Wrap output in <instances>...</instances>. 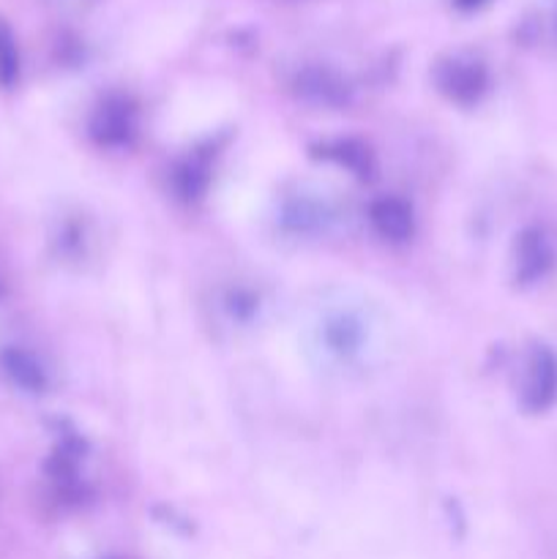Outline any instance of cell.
<instances>
[{
    "label": "cell",
    "mask_w": 557,
    "mask_h": 559,
    "mask_svg": "<svg viewBox=\"0 0 557 559\" xmlns=\"http://www.w3.org/2000/svg\"><path fill=\"white\" fill-rule=\"evenodd\" d=\"M20 80V49L9 22L0 20V85L14 87Z\"/></svg>",
    "instance_id": "9"
},
{
    "label": "cell",
    "mask_w": 557,
    "mask_h": 559,
    "mask_svg": "<svg viewBox=\"0 0 557 559\" xmlns=\"http://www.w3.org/2000/svg\"><path fill=\"white\" fill-rule=\"evenodd\" d=\"M211 183V153H191L175 167L173 186L183 202H197Z\"/></svg>",
    "instance_id": "6"
},
{
    "label": "cell",
    "mask_w": 557,
    "mask_h": 559,
    "mask_svg": "<svg viewBox=\"0 0 557 559\" xmlns=\"http://www.w3.org/2000/svg\"><path fill=\"white\" fill-rule=\"evenodd\" d=\"M369 218L375 233L388 243H407L415 233L413 207L399 197H382V200L371 202Z\"/></svg>",
    "instance_id": "4"
},
{
    "label": "cell",
    "mask_w": 557,
    "mask_h": 559,
    "mask_svg": "<svg viewBox=\"0 0 557 559\" xmlns=\"http://www.w3.org/2000/svg\"><path fill=\"white\" fill-rule=\"evenodd\" d=\"M435 80L437 87H440L451 102L462 104V107H470V104L478 102L486 93V85H489L484 63L475 58H462V55L440 60L435 69Z\"/></svg>",
    "instance_id": "1"
},
{
    "label": "cell",
    "mask_w": 557,
    "mask_h": 559,
    "mask_svg": "<svg viewBox=\"0 0 557 559\" xmlns=\"http://www.w3.org/2000/svg\"><path fill=\"white\" fill-rule=\"evenodd\" d=\"M298 93L306 102L322 104V107H344L349 102L347 82L325 69L304 71L298 76Z\"/></svg>",
    "instance_id": "5"
},
{
    "label": "cell",
    "mask_w": 557,
    "mask_h": 559,
    "mask_svg": "<svg viewBox=\"0 0 557 559\" xmlns=\"http://www.w3.org/2000/svg\"><path fill=\"white\" fill-rule=\"evenodd\" d=\"M137 109L129 98L109 96L98 104L91 120L93 140L102 147H123L134 140Z\"/></svg>",
    "instance_id": "2"
},
{
    "label": "cell",
    "mask_w": 557,
    "mask_h": 559,
    "mask_svg": "<svg viewBox=\"0 0 557 559\" xmlns=\"http://www.w3.org/2000/svg\"><path fill=\"white\" fill-rule=\"evenodd\" d=\"M453 3H457L462 11H475V9H481L486 0H453Z\"/></svg>",
    "instance_id": "11"
},
{
    "label": "cell",
    "mask_w": 557,
    "mask_h": 559,
    "mask_svg": "<svg viewBox=\"0 0 557 559\" xmlns=\"http://www.w3.org/2000/svg\"><path fill=\"white\" fill-rule=\"evenodd\" d=\"M3 369L11 380L20 388L31 393H42L47 388V377H44L42 366L31 358L27 353H20V349H5L3 353Z\"/></svg>",
    "instance_id": "8"
},
{
    "label": "cell",
    "mask_w": 557,
    "mask_h": 559,
    "mask_svg": "<svg viewBox=\"0 0 557 559\" xmlns=\"http://www.w3.org/2000/svg\"><path fill=\"white\" fill-rule=\"evenodd\" d=\"M325 156L336 158L342 167H347L349 173H355L358 178H369L371 175V158H369V151H366L364 145H358V142H336V145L325 147Z\"/></svg>",
    "instance_id": "10"
},
{
    "label": "cell",
    "mask_w": 557,
    "mask_h": 559,
    "mask_svg": "<svg viewBox=\"0 0 557 559\" xmlns=\"http://www.w3.org/2000/svg\"><path fill=\"white\" fill-rule=\"evenodd\" d=\"M557 402V355L546 347H535L524 377L522 404L528 413H546Z\"/></svg>",
    "instance_id": "3"
},
{
    "label": "cell",
    "mask_w": 557,
    "mask_h": 559,
    "mask_svg": "<svg viewBox=\"0 0 557 559\" xmlns=\"http://www.w3.org/2000/svg\"><path fill=\"white\" fill-rule=\"evenodd\" d=\"M546 267H549V249H546L544 235L530 229L519 238L517 246V278L522 284H533L544 276Z\"/></svg>",
    "instance_id": "7"
}]
</instances>
